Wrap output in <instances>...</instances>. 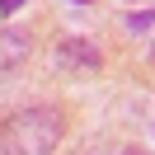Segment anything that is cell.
Returning <instances> with one entry per match:
<instances>
[{
	"mask_svg": "<svg viewBox=\"0 0 155 155\" xmlns=\"http://www.w3.org/2000/svg\"><path fill=\"white\" fill-rule=\"evenodd\" d=\"M61 108L42 104V108H24L0 127V155H52L61 146Z\"/></svg>",
	"mask_w": 155,
	"mask_h": 155,
	"instance_id": "6da1fadb",
	"label": "cell"
},
{
	"mask_svg": "<svg viewBox=\"0 0 155 155\" xmlns=\"http://www.w3.org/2000/svg\"><path fill=\"white\" fill-rule=\"evenodd\" d=\"M99 66H104V57L89 38H66L57 47V71H66V75H99Z\"/></svg>",
	"mask_w": 155,
	"mask_h": 155,
	"instance_id": "7a4b0ae2",
	"label": "cell"
},
{
	"mask_svg": "<svg viewBox=\"0 0 155 155\" xmlns=\"http://www.w3.org/2000/svg\"><path fill=\"white\" fill-rule=\"evenodd\" d=\"M28 52H33V38L24 28H5L0 33V71H14Z\"/></svg>",
	"mask_w": 155,
	"mask_h": 155,
	"instance_id": "3957f363",
	"label": "cell"
},
{
	"mask_svg": "<svg viewBox=\"0 0 155 155\" xmlns=\"http://www.w3.org/2000/svg\"><path fill=\"white\" fill-rule=\"evenodd\" d=\"M155 24V10H146V14H132V19H127V28L132 33H141V28H150Z\"/></svg>",
	"mask_w": 155,
	"mask_h": 155,
	"instance_id": "277c9868",
	"label": "cell"
},
{
	"mask_svg": "<svg viewBox=\"0 0 155 155\" xmlns=\"http://www.w3.org/2000/svg\"><path fill=\"white\" fill-rule=\"evenodd\" d=\"M19 5H24V0H0V14H14Z\"/></svg>",
	"mask_w": 155,
	"mask_h": 155,
	"instance_id": "5b68a950",
	"label": "cell"
},
{
	"mask_svg": "<svg viewBox=\"0 0 155 155\" xmlns=\"http://www.w3.org/2000/svg\"><path fill=\"white\" fill-rule=\"evenodd\" d=\"M75 155H108L104 146H85V150H75Z\"/></svg>",
	"mask_w": 155,
	"mask_h": 155,
	"instance_id": "8992f818",
	"label": "cell"
},
{
	"mask_svg": "<svg viewBox=\"0 0 155 155\" xmlns=\"http://www.w3.org/2000/svg\"><path fill=\"white\" fill-rule=\"evenodd\" d=\"M117 155H146V150H141V146H122Z\"/></svg>",
	"mask_w": 155,
	"mask_h": 155,
	"instance_id": "52a82bcc",
	"label": "cell"
},
{
	"mask_svg": "<svg viewBox=\"0 0 155 155\" xmlns=\"http://www.w3.org/2000/svg\"><path fill=\"white\" fill-rule=\"evenodd\" d=\"M150 57H155V42H150Z\"/></svg>",
	"mask_w": 155,
	"mask_h": 155,
	"instance_id": "ba28073f",
	"label": "cell"
},
{
	"mask_svg": "<svg viewBox=\"0 0 155 155\" xmlns=\"http://www.w3.org/2000/svg\"><path fill=\"white\" fill-rule=\"evenodd\" d=\"M80 5H85V0H80Z\"/></svg>",
	"mask_w": 155,
	"mask_h": 155,
	"instance_id": "9c48e42d",
	"label": "cell"
}]
</instances>
